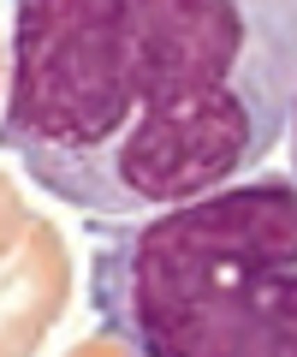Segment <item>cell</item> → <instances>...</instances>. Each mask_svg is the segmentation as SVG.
I'll list each match as a JSON object with an SVG mask.
<instances>
[{
	"label": "cell",
	"mask_w": 297,
	"mask_h": 357,
	"mask_svg": "<svg viewBox=\"0 0 297 357\" xmlns=\"http://www.w3.org/2000/svg\"><path fill=\"white\" fill-rule=\"evenodd\" d=\"M297 107V0H13L0 149L90 220L262 173Z\"/></svg>",
	"instance_id": "1"
},
{
	"label": "cell",
	"mask_w": 297,
	"mask_h": 357,
	"mask_svg": "<svg viewBox=\"0 0 297 357\" xmlns=\"http://www.w3.org/2000/svg\"><path fill=\"white\" fill-rule=\"evenodd\" d=\"M24 227H30V215H24V197H18V185H13V178H0V262H6V256L18 250Z\"/></svg>",
	"instance_id": "4"
},
{
	"label": "cell",
	"mask_w": 297,
	"mask_h": 357,
	"mask_svg": "<svg viewBox=\"0 0 297 357\" xmlns=\"http://www.w3.org/2000/svg\"><path fill=\"white\" fill-rule=\"evenodd\" d=\"M72 357H131V351H125L119 340H107V333H102V340H83V345H78Z\"/></svg>",
	"instance_id": "5"
},
{
	"label": "cell",
	"mask_w": 297,
	"mask_h": 357,
	"mask_svg": "<svg viewBox=\"0 0 297 357\" xmlns=\"http://www.w3.org/2000/svg\"><path fill=\"white\" fill-rule=\"evenodd\" d=\"M0 84H6V42H0Z\"/></svg>",
	"instance_id": "7"
},
{
	"label": "cell",
	"mask_w": 297,
	"mask_h": 357,
	"mask_svg": "<svg viewBox=\"0 0 297 357\" xmlns=\"http://www.w3.org/2000/svg\"><path fill=\"white\" fill-rule=\"evenodd\" d=\"M285 143H291V178H297V107H291V131H285Z\"/></svg>",
	"instance_id": "6"
},
{
	"label": "cell",
	"mask_w": 297,
	"mask_h": 357,
	"mask_svg": "<svg viewBox=\"0 0 297 357\" xmlns=\"http://www.w3.org/2000/svg\"><path fill=\"white\" fill-rule=\"evenodd\" d=\"M90 310L131 357H297V178L107 220Z\"/></svg>",
	"instance_id": "2"
},
{
	"label": "cell",
	"mask_w": 297,
	"mask_h": 357,
	"mask_svg": "<svg viewBox=\"0 0 297 357\" xmlns=\"http://www.w3.org/2000/svg\"><path fill=\"white\" fill-rule=\"evenodd\" d=\"M65 310V244L48 220L30 215L18 250L0 268V357H36Z\"/></svg>",
	"instance_id": "3"
}]
</instances>
